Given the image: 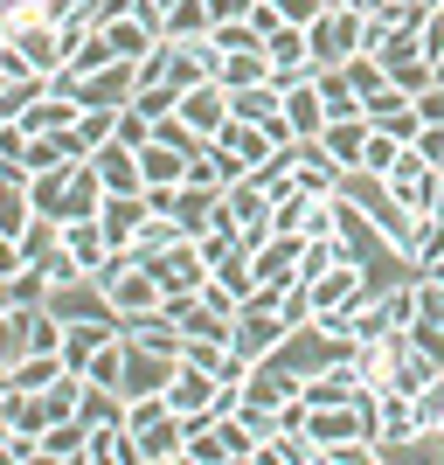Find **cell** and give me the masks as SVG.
<instances>
[{
	"label": "cell",
	"instance_id": "1",
	"mask_svg": "<svg viewBox=\"0 0 444 465\" xmlns=\"http://www.w3.org/2000/svg\"><path fill=\"white\" fill-rule=\"evenodd\" d=\"M306 35H312V70H348L368 42V15L361 7H327Z\"/></svg>",
	"mask_w": 444,
	"mask_h": 465
},
{
	"label": "cell",
	"instance_id": "2",
	"mask_svg": "<svg viewBox=\"0 0 444 465\" xmlns=\"http://www.w3.org/2000/svg\"><path fill=\"white\" fill-rule=\"evenodd\" d=\"M243 403V389L236 382H215L209 369H194V361H181L174 369V382H167V410H181V417H222V410H236Z\"/></svg>",
	"mask_w": 444,
	"mask_h": 465
},
{
	"label": "cell",
	"instance_id": "3",
	"mask_svg": "<svg viewBox=\"0 0 444 465\" xmlns=\"http://www.w3.org/2000/svg\"><path fill=\"white\" fill-rule=\"evenodd\" d=\"M174 369H181V354L146 348V341H133V333H125V375H118V396H125V403H139V396H167Z\"/></svg>",
	"mask_w": 444,
	"mask_h": 465
},
{
	"label": "cell",
	"instance_id": "4",
	"mask_svg": "<svg viewBox=\"0 0 444 465\" xmlns=\"http://www.w3.org/2000/svg\"><path fill=\"white\" fill-rule=\"evenodd\" d=\"M139 264H153V278H160V292H202L209 285V251L194 243V236H181V243H167L160 257H139Z\"/></svg>",
	"mask_w": 444,
	"mask_h": 465
},
{
	"label": "cell",
	"instance_id": "5",
	"mask_svg": "<svg viewBox=\"0 0 444 465\" xmlns=\"http://www.w3.org/2000/svg\"><path fill=\"white\" fill-rule=\"evenodd\" d=\"M133 445H139V465H181V445H188V417L181 410H153V417H139Z\"/></svg>",
	"mask_w": 444,
	"mask_h": 465
},
{
	"label": "cell",
	"instance_id": "6",
	"mask_svg": "<svg viewBox=\"0 0 444 465\" xmlns=\"http://www.w3.org/2000/svg\"><path fill=\"white\" fill-rule=\"evenodd\" d=\"M139 91L133 63H104V70H91V77H77V104L84 112H125Z\"/></svg>",
	"mask_w": 444,
	"mask_h": 465
},
{
	"label": "cell",
	"instance_id": "7",
	"mask_svg": "<svg viewBox=\"0 0 444 465\" xmlns=\"http://www.w3.org/2000/svg\"><path fill=\"white\" fill-rule=\"evenodd\" d=\"M91 167H97V181H104V194H146V174H139V146H125V139H104V146H91Z\"/></svg>",
	"mask_w": 444,
	"mask_h": 465
},
{
	"label": "cell",
	"instance_id": "8",
	"mask_svg": "<svg viewBox=\"0 0 444 465\" xmlns=\"http://www.w3.org/2000/svg\"><path fill=\"white\" fill-rule=\"evenodd\" d=\"M70 125H84V104H77V97H63V91H49V84H42V91L21 104V133H28V139L70 133Z\"/></svg>",
	"mask_w": 444,
	"mask_h": 465
},
{
	"label": "cell",
	"instance_id": "9",
	"mask_svg": "<svg viewBox=\"0 0 444 465\" xmlns=\"http://www.w3.org/2000/svg\"><path fill=\"white\" fill-rule=\"evenodd\" d=\"M174 112L188 118V125H194L202 139H222V125H230V91H222L215 77H202L194 91H181V104H174Z\"/></svg>",
	"mask_w": 444,
	"mask_h": 465
},
{
	"label": "cell",
	"instance_id": "10",
	"mask_svg": "<svg viewBox=\"0 0 444 465\" xmlns=\"http://www.w3.org/2000/svg\"><path fill=\"white\" fill-rule=\"evenodd\" d=\"M285 333H291V327L278 320V306H257V299H251V306L236 312V354H243V361H264Z\"/></svg>",
	"mask_w": 444,
	"mask_h": 465
},
{
	"label": "cell",
	"instance_id": "11",
	"mask_svg": "<svg viewBox=\"0 0 444 465\" xmlns=\"http://www.w3.org/2000/svg\"><path fill=\"white\" fill-rule=\"evenodd\" d=\"M146 215H153V202H146V194H104L97 223H104V236H112V251H133V236L146 230Z\"/></svg>",
	"mask_w": 444,
	"mask_h": 465
},
{
	"label": "cell",
	"instance_id": "12",
	"mask_svg": "<svg viewBox=\"0 0 444 465\" xmlns=\"http://www.w3.org/2000/svg\"><path fill=\"white\" fill-rule=\"evenodd\" d=\"M97 209H104V181H97V167L84 160L77 174L63 181V194H56V209H49V215H56V223H84V215H97Z\"/></svg>",
	"mask_w": 444,
	"mask_h": 465
},
{
	"label": "cell",
	"instance_id": "13",
	"mask_svg": "<svg viewBox=\"0 0 444 465\" xmlns=\"http://www.w3.org/2000/svg\"><path fill=\"white\" fill-rule=\"evenodd\" d=\"M97 35H104V56H112V63H139L160 42V28H153V21H139V15H118V21H104Z\"/></svg>",
	"mask_w": 444,
	"mask_h": 465
},
{
	"label": "cell",
	"instance_id": "14",
	"mask_svg": "<svg viewBox=\"0 0 444 465\" xmlns=\"http://www.w3.org/2000/svg\"><path fill=\"white\" fill-rule=\"evenodd\" d=\"M361 292H368L361 264H333V272H320V278H312V320H320V312H340V306H354Z\"/></svg>",
	"mask_w": 444,
	"mask_h": 465
},
{
	"label": "cell",
	"instance_id": "15",
	"mask_svg": "<svg viewBox=\"0 0 444 465\" xmlns=\"http://www.w3.org/2000/svg\"><path fill=\"white\" fill-rule=\"evenodd\" d=\"M368 133H375V118H333V125H327V133H320V146H327V160H340V167H348V174H354V167H361V153H368Z\"/></svg>",
	"mask_w": 444,
	"mask_h": 465
},
{
	"label": "cell",
	"instance_id": "16",
	"mask_svg": "<svg viewBox=\"0 0 444 465\" xmlns=\"http://www.w3.org/2000/svg\"><path fill=\"white\" fill-rule=\"evenodd\" d=\"M188 160L194 153H181L167 139H146V146H139V174H146V188H181V181H188Z\"/></svg>",
	"mask_w": 444,
	"mask_h": 465
},
{
	"label": "cell",
	"instance_id": "17",
	"mask_svg": "<svg viewBox=\"0 0 444 465\" xmlns=\"http://www.w3.org/2000/svg\"><path fill=\"white\" fill-rule=\"evenodd\" d=\"M264 63L271 70H312V35L299 28V21H278L264 35Z\"/></svg>",
	"mask_w": 444,
	"mask_h": 465
},
{
	"label": "cell",
	"instance_id": "18",
	"mask_svg": "<svg viewBox=\"0 0 444 465\" xmlns=\"http://www.w3.org/2000/svg\"><path fill=\"white\" fill-rule=\"evenodd\" d=\"M84 445H91V424L84 417H56L42 430V465H84Z\"/></svg>",
	"mask_w": 444,
	"mask_h": 465
},
{
	"label": "cell",
	"instance_id": "19",
	"mask_svg": "<svg viewBox=\"0 0 444 465\" xmlns=\"http://www.w3.org/2000/svg\"><path fill=\"white\" fill-rule=\"evenodd\" d=\"M209 56H264V28H257L251 15H236V21H215L209 28Z\"/></svg>",
	"mask_w": 444,
	"mask_h": 465
},
{
	"label": "cell",
	"instance_id": "20",
	"mask_svg": "<svg viewBox=\"0 0 444 465\" xmlns=\"http://www.w3.org/2000/svg\"><path fill=\"white\" fill-rule=\"evenodd\" d=\"M285 125L299 139H320V133H327V104H320V84H312V77L285 91Z\"/></svg>",
	"mask_w": 444,
	"mask_h": 465
},
{
	"label": "cell",
	"instance_id": "21",
	"mask_svg": "<svg viewBox=\"0 0 444 465\" xmlns=\"http://www.w3.org/2000/svg\"><path fill=\"white\" fill-rule=\"evenodd\" d=\"M63 251L77 257L84 272H97V264L112 257V236H104V223H97V215H84V223H63Z\"/></svg>",
	"mask_w": 444,
	"mask_h": 465
},
{
	"label": "cell",
	"instance_id": "22",
	"mask_svg": "<svg viewBox=\"0 0 444 465\" xmlns=\"http://www.w3.org/2000/svg\"><path fill=\"white\" fill-rule=\"evenodd\" d=\"M209 28H215V7H209V0H174L167 21H160V35H167V42H209Z\"/></svg>",
	"mask_w": 444,
	"mask_h": 465
},
{
	"label": "cell",
	"instance_id": "23",
	"mask_svg": "<svg viewBox=\"0 0 444 465\" xmlns=\"http://www.w3.org/2000/svg\"><path fill=\"white\" fill-rule=\"evenodd\" d=\"M278 112H285V91H278V84H243V91H230V118H243V125H271Z\"/></svg>",
	"mask_w": 444,
	"mask_h": 465
},
{
	"label": "cell",
	"instance_id": "24",
	"mask_svg": "<svg viewBox=\"0 0 444 465\" xmlns=\"http://www.w3.org/2000/svg\"><path fill=\"white\" fill-rule=\"evenodd\" d=\"M312 84H320L327 125H333V118H361V91H354V77H348V70H312Z\"/></svg>",
	"mask_w": 444,
	"mask_h": 465
},
{
	"label": "cell",
	"instance_id": "25",
	"mask_svg": "<svg viewBox=\"0 0 444 465\" xmlns=\"http://www.w3.org/2000/svg\"><path fill=\"white\" fill-rule=\"evenodd\" d=\"M63 375H70V369H63V354H21L15 369H7V389H28V396H42V389L63 382Z\"/></svg>",
	"mask_w": 444,
	"mask_h": 465
},
{
	"label": "cell",
	"instance_id": "26",
	"mask_svg": "<svg viewBox=\"0 0 444 465\" xmlns=\"http://www.w3.org/2000/svg\"><path fill=\"white\" fill-rule=\"evenodd\" d=\"M222 146H230V153L243 160V167H264V160L278 153V146H271V133H264V125H243V118H230V125H222Z\"/></svg>",
	"mask_w": 444,
	"mask_h": 465
},
{
	"label": "cell",
	"instance_id": "27",
	"mask_svg": "<svg viewBox=\"0 0 444 465\" xmlns=\"http://www.w3.org/2000/svg\"><path fill=\"white\" fill-rule=\"evenodd\" d=\"M181 465H230V451H222V438H215V424H209V417H194V424H188Z\"/></svg>",
	"mask_w": 444,
	"mask_h": 465
},
{
	"label": "cell",
	"instance_id": "28",
	"mask_svg": "<svg viewBox=\"0 0 444 465\" xmlns=\"http://www.w3.org/2000/svg\"><path fill=\"white\" fill-rule=\"evenodd\" d=\"M382 327H389V333L417 327V278H403V285H389V292H382Z\"/></svg>",
	"mask_w": 444,
	"mask_h": 465
},
{
	"label": "cell",
	"instance_id": "29",
	"mask_svg": "<svg viewBox=\"0 0 444 465\" xmlns=\"http://www.w3.org/2000/svg\"><path fill=\"white\" fill-rule=\"evenodd\" d=\"M215 84H222V91H243V84H271V63H264V56H222V63H215Z\"/></svg>",
	"mask_w": 444,
	"mask_h": 465
},
{
	"label": "cell",
	"instance_id": "30",
	"mask_svg": "<svg viewBox=\"0 0 444 465\" xmlns=\"http://www.w3.org/2000/svg\"><path fill=\"white\" fill-rule=\"evenodd\" d=\"M389 84H396V91H409V97H424L430 84H438V70H430V56H409V63H396V70H389Z\"/></svg>",
	"mask_w": 444,
	"mask_h": 465
},
{
	"label": "cell",
	"instance_id": "31",
	"mask_svg": "<svg viewBox=\"0 0 444 465\" xmlns=\"http://www.w3.org/2000/svg\"><path fill=\"white\" fill-rule=\"evenodd\" d=\"M396 153H403V139L375 125V133H368V153H361V174H389V160H396Z\"/></svg>",
	"mask_w": 444,
	"mask_h": 465
},
{
	"label": "cell",
	"instance_id": "32",
	"mask_svg": "<svg viewBox=\"0 0 444 465\" xmlns=\"http://www.w3.org/2000/svg\"><path fill=\"white\" fill-rule=\"evenodd\" d=\"M167 63H174V42L160 35L153 49H146V56L133 63V77H139V91H146V84H167Z\"/></svg>",
	"mask_w": 444,
	"mask_h": 465
},
{
	"label": "cell",
	"instance_id": "33",
	"mask_svg": "<svg viewBox=\"0 0 444 465\" xmlns=\"http://www.w3.org/2000/svg\"><path fill=\"white\" fill-rule=\"evenodd\" d=\"M0 465H42V430H7Z\"/></svg>",
	"mask_w": 444,
	"mask_h": 465
},
{
	"label": "cell",
	"instance_id": "34",
	"mask_svg": "<svg viewBox=\"0 0 444 465\" xmlns=\"http://www.w3.org/2000/svg\"><path fill=\"white\" fill-rule=\"evenodd\" d=\"M112 139H125V146H146V139H153V118L139 112V104H125V112L112 118Z\"/></svg>",
	"mask_w": 444,
	"mask_h": 465
},
{
	"label": "cell",
	"instance_id": "35",
	"mask_svg": "<svg viewBox=\"0 0 444 465\" xmlns=\"http://www.w3.org/2000/svg\"><path fill=\"white\" fill-rule=\"evenodd\" d=\"M133 104H139V112H146V118L160 125V118H167V112L181 104V91H174V84H146V91H133Z\"/></svg>",
	"mask_w": 444,
	"mask_h": 465
},
{
	"label": "cell",
	"instance_id": "36",
	"mask_svg": "<svg viewBox=\"0 0 444 465\" xmlns=\"http://www.w3.org/2000/svg\"><path fill=\"white\" fill-rule=\"evenodd\" d=\"M417 320L444 333V285H438V278H417Z\"/></svg>",
	"mask_w": 444,
	"mask_h": 465
},
{
	"label": "cell",
	"instance_id": "37",
	"mask_svg": "<svg viewBox=\"0 0 444 465\" xmlns=\"http://www.w3.org/2000/svg\"><path fill=\"white\" fill-rule=\"evenodd\" d=\"M278 21H299V28H312V21L327 15V0H264Z\"/></svg>",
	"mask_w": 444,
	"mask_h": 465
},
{
	"label": "cell",
	"instance_id": "38",
	"mask_svg": "<svg viewBox=\"0 0 444 465\" xmlns=\"http://www.w3.org/2000/svg\"><path fill=\"white\" fill-rule=\"evenodd\" d=\"M0 160H7V167H21V160H28V133H21V118H7V125H0Z\"/></svg>",
	"mask_w": 444,
	"mask_h": 465
},
{
	"label": "cell",
	"instance_id": "39",
	"mask_svg": "<svg viewBox=\"0 0 444 465\" xmlns=\"http://www.w3.org/2000/svg\"><path fill=\"white\" fill-rule=\"evenodd\" d=\"M424 56H444V15L424 21Z\"/></svg>",
	"mask_w": 444,
	"mask_h": 465
},
{
	"label": "cell",
	"instance_id": "40",
	"mask_svg": "<svg viewBox=\"0 0 444 465\" xmlns=\"http://www.w3.org/2000/svg\"><path fill=\"white\" fill-rule=\"evenodd\" d=\"M167 7H174V0H139L133 15H139V21H153V28H160V21H167Z\"/></svg>",
	"mask_w": 444,
	"mask_h": 465
},
{
	"label": "cell",
	"instance_id": "41",
	"mask_svg": "<svg viewBox=\"0 0 444 465\" xmlns=\"http://www.w3.org/2000/svg\"><path fill=\"white\" fill-rule=\"evenodd\" d=\"M21 306V292H15V278H0V320H7V312Z\"/></svg>",
	"mask_w": 444,
	"mask_h": 465
},
{
	"label": "cell",
	"instance_id": "42",
	"mask_svg": "<svg viewBox=\"0 0 444 465\" xmlns=\"http://www.w3.org/2000/svg\"><path fill=\"white\" fill-rule=\"evenodd\" d=\"M417 278H438V285H444V251L430 257V264H424V272H417Z\"/></svg>",
	"mask_w": 444,
	"mask_h": 465
},
{
	"label": "cell",
	"instance_id": "43",
	"mask_svg": "<svg viewBox=\"0 0 444 465\" xmlns=\"http://www.w3.org/2000/svg\"><path fill=\"white\" fill-rule=\"evenodd\" d=\"M430 70H438V84H444V56H430Z\"/></svg>",
	"mask_w": 444,
	"mask_h": 465
},
{
	"label": "cell",
	"instance_id": "44",
	"mask_svg": "<svg viewBox=\"0 0 444 465\" xmlns=\"http://www.w3.org/2000/svg\"><path fill=\"white\" fill-rule=\"evenodd\" d=\"M0 84H7V77H0Z\"/></svg>",
	"mask_w": 444,
	"mask_h": 465
},
{
	"label": "cell",
	"instance_id": "45",
	"mask_svg": "<svg viewBox=\"0 0 444 465\" xmlns=\"http://www.w3.org/2000/svg\"><path fill=\"white\" fill-rule=\"evenodd\" d=\"M438 424H444V417H438Z\"/></svg>",
	"mask_w": 444,
	"mask_h": 465
}]
</instances>
